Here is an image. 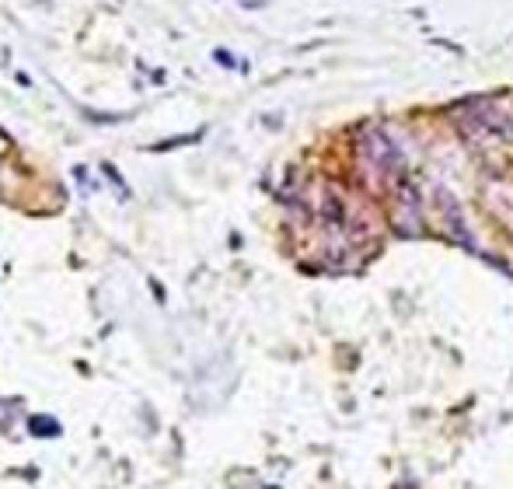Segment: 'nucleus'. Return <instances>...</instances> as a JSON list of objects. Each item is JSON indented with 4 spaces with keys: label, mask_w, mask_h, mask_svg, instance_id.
Instances as JSON below:
<instances>
[{
    "label": "nucleus",
    "mask_w": 513,
    "mask_h": 489,
    "mask_svg": "<svg viewBox=\"0 0 513 489\" xmlns=\"http://www.w3.org/2000/svg\"><path fill=\"white\" fill-rule=\"evenodd\" d=\"M356 161H360V168H363L367 179L381 182L384 175H391V172L402 168V151L384 136V129L363 126V129H356Z\"/></svg>",
    "instance_id": "1"
},
{
    "label": "nucleus",
    "mask_w": 513,
    "mask_h": 489,
    "mask_svg": "<svg viewBox=\"0 0 513 489\" xmlns=\"http://www.w3.org/2000/svg\"><path fill=\"white\" fill-rule=\"evenodd\" d=\"M395 231H398V238H419L422 234L419 189L412 182H405V179L395 186Z\"/></svg>",
    "instance_id": "2"
},
{
    "label": "nucleus",
    "mask_w": 513,
    "mask_h": 489,
    "mask_svg": "<svg viewBox=\"0 0 513 489\" xmlns=\"http://www.w3.org/2000/svg\"><path fill=\"white\" fill-rule=\"evenodd\" d=\"M433 199H436V206H440V213H443V220H447V227H450L454 241H457V245H465V248H475V245H472V234H468V227H465L461 203L447 193L443 186H436V189H433Z\"/></svg>",
    "instance_id": "3"
},
{
    "label": "nucleus",
    "mask_w": 513,
    "mask_h": 489,
    "mask_svg": "<svg viewBox=\"0 0 513 489\" xmlns=\"http://www.w3.org/2000/svg\"><path fill=\"white\" fill-rule=\"evenodd\" d=\"M216 60H220V63H227V67H234V56H230V53H223V49L216 53Z\"/></svg>",
    "instance_id": "4"
}]
</instances>
